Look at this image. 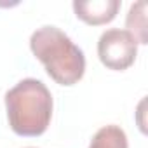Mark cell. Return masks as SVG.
Listing matches in <instances>:
<instances>
[{"instance_id":"3957f363","label":"cell","mask_w":148,"mask_h":148,"mask_svg":"<svg viewBox=\"0 0 148 148\" xmlns=\"http://www.w3.org/2000/svg\"><path fill=\"white\" fill-rule=\"evenodd\" d=\"M136 54L138 42L127 30H105L98 40V58L108 70H127L134 63Z\"/></svg>"},{"instance_id":"8992f818","label":"cell","mask_w":148,"mask_h":148,"mask_svg":"<svg viewBox=\"0 0 148 148\" xmlns=\"http://www.w3.org/2000/svg\"><path fill=\"white\" fill-rule=\"evenodd\" d=\"M89 148H127V136L119 125H105L96 131Z\"/></svg>"},{"instance_id":"5b68a950","label":"cell","mask_w":148,"mask_h":148,"mask_svg":"<svg viewBox=\"0 0 148 148\" xmlns=\"http://www.w3.org/2000/svg\"><path fill=\"white\" fill-rule=\"evenodd\" d=\"M125 26H127V32L136 38L138 44H148V37H146V2L145 0H139V2H136L129 7L127 18H125Z\"/></svg>"},{"instance_id":"277c9868","label":"cell","mask_w":148,"mask_h":148,"mask_svg":"<svg viewBox=\"0 0 148 148\" xmlns=\"http://www.w3.org/2000/svg\"><path fill=\"white\" fill-rule=\"evenodd\" d=\"M119 9H120V0H89V2L75 0L73 2L75 16L91 26H99L113 21Z\"/></svg>"},{"instance_id":"6da1fadb","label":"cell","mask_w":148,"mask_h":148,"mask_svg":"<svg viewBox=\"0 0 148 148\" xmlns=\"http://www.w3.org/2000/svg\"><path fill=\"white\" fill-rule=\"evenodd\" d=\"M30 49L56 84L68 87L84 77V51L58 26L45 25L37 28L30 37Z\"/></svg>"},{"instance_id":"7a4b0ae2","label":"cell","mask_w":148,"mask_h":148,"mask_svg":"<svg viewBox=\"0 0 148 148\" xmlns=\"http://www.w3.org/2000/svg\"><path fill=\"white\" fill-rule=\"evenodd\" d=\"M5 110L11 129L18 136L44 134L52 119V94L42 80L23 79L5 92Z\"/></svg>"}]
</instances>
